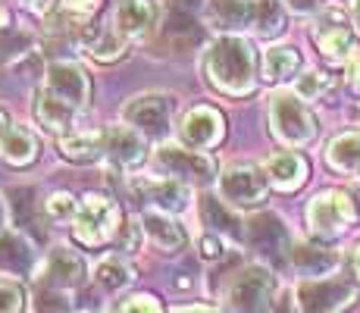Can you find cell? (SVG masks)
Wrapping results in <instances>:
<instances>
[{
    "label": "cell",
    "instance_id": "obj_1",
    "mask_svg": "<svg viewBox=\"0 0 360 313\" xmlns=\"http://www.w3.org/2000/svg\"><path fill=\"white\" fill-rule=\"evenodd\" d=\"M204 75L219 94L245 97L257 88V53L241 34H223L204 53Z\"/></svg>",
    "mask_w": 360,
    "mask_h": 313
},
{
    "label": "cell",
    "instance_id": "obj_2",
    "mask_svg": "<svg viewBox=\"0 0 360 313\" xmlns=\"http://www.w3.org/2000/svg\"><path fill=\"white\" fill-rule=\"evenodd\" d=\"M266 116H269V132H273V138L279 144H285L288 151L314 144L316 132H320V122H316L314 110H310L307 101H301L295 91L269 94Z\"/></svg>",
    "mask_w": 360,
    "mask_h": 313
},
{
    "label": "cell",
    "instance_id": "obj_3",
    "mask_svg": "<svg viewBox=\"0 0 360 313\" xmlns=\"http://www.w3.org/2000/svg\"><path fill=\"white\" fill-rule=\"evenodd\" d=\"M122 229V210L110 194L103 191H88L79 200V213L72 219V235L79 245L85 248H103L107 241L116 238Z\"/></svg>",
    "mask_w": 360,
    "mask_h": 313
},
{
    "label": "cell",
    "instance_id": "obj_4",
    "mask_svg": "<svg viewBox=\"0 0 360 313\" xmlns=\"http://www.w3.org/2000/svg\"><path fill=\"white\" fill-rule=\"evenodd\" d=\"M229 313H273L276 310V276L263 263L241 267L226 285Z\"/></svg>",
    "mask_w": 360,
    "mask_h": 313
},
{
    "label": "cell",
    "instance_id": "obj_5",
    "mask_svg": "<svg viewBox=\"0 0 360 313\" xmlns=\"http://www.w3.org/2000/svg\"><path fill=\"white\" fill-rule=\"evenodd\" d=\"M172 113H176V97L163 91H144L122 103L120 120L122 125L135 129L148 141H166L172 132Z\"/></svg>",
    "mask_w": 360,
    "mask_h": 313
},
{
    "label": "cell",
    "instance_id": "obj_6",
    "mask_svg": "<svg viewBox=\"0 0 360 313\" xmlns=\"http://www.w3.org/2000/svg\"><path fill=\"white\" fill-rule=\"evenodd\" d=\"M357 222V204L348 191L342 188H326L316 191L307 204V226L310 235L320 241L342 238L351 226Z\"/></svg>",
    "mask_w": 360,
    "mask_h": 313
},
{
    "label": "cell",
    "instance_id": "obj_7",
    "mask_svg": "<svg viewBox=\"0 0 360 313\" xmlns=\"http://www.w3.org/2000/svg\"><path fill=\"white\" fill-rule=\"evenodd\" d=\"M154 170L163 179H176V182H182L188 188H207L219 179L217 163L204 151H191L172 141H163L154 151Z\"/></svg>",
    "mask_w": 360,
    "mask_h": 313
},
{
    "label": "cell",
    "instance_id": "obj_8",
    "mask_svg": "<svg viewBox=\"0 0 360 313\" xmlns=\"http://www.w3.org/2000/svg\"><path fill=\"white\" fill-rule=\"evenodd\" d=\"M217 188H219V200H226L229 207H238V210H251V207H260L266 200L269 179L251 160H235L219 172Z\"/></svg>",
    "mask_w": 360,
    "mask_h": 313
},
{
    "label": "cell",
    "instance_id": "obj_9",
    "mask_svg": "<svg viewBox=\"0 0 360 313\" xmlns=\"http://www.w3.org/2000/svg\"><path fill=\"white\" fill-rule=\"evenodd\" d=\"M357 298V285L345 276L297 282L295 288V304L301 307V313H345L348 307H354Z\"/></svg>",
    "mask_w": 360,
    "mask_h": 313
},
{
    "label": "cell",
    "instance_id": "obj_10",
    "mask_svg": "<svg viewBox=\"0 0 360 313\" xmlns=\"http://www.w3.org/2000/svg\"><path fill=\"white\" fill-rule=\"evenodd\" d=\"M245 245L266 263H288V254H292L295 241L288 226L282 222V217L276 213H257V217L245 219Z\"/></svg>",
    "mask_w": 360,
    "mask_h": 313
},
{
    "label": "cell",
    "instance_id": "obj_11",
    "mask_svg": "<svg viewBox=\"0 0 360 313\" xmlns=\"http://www.w3.org/2000/svg\"><path fill=\"white\" fill-rule=\"evenodd\" d=\"M82 282H85V260L66 245H57L47 250V260L41 263V269L34 273V285L53 288V291H69V295H72Z\"/></svg>",
    "mask_w": 360,
    "mask_h": 313
},
{
    "label": "cell",
    "instance_id": "obj_12",
    "mask_svg": "<svg viewBox=\"0 0 360 313\" xmlns=\"http://www.w3.org/2000/svg\"><path fill=\"white\" fill-rule=\"evenodd\" d=\"M179 138L191 151H210L226 138V116L217 107L198 103L179 122Z\"/></svg>",
    "mask_w": 360,
    "mask_h": 313
},
{
    "label": "cell",
    "instance_id": "obj_13",
    "mask_svg": "<svg viewBox=\"0 0 360 313\" xmlns=\"http://www.w3.org/2000/svg\"><path fill=\"white\" fill-rule=\"evenodd\" d=\"M314 41L329 63H348L357 51L348 19L342 16V10H332V6L323 10L320 19L314 23Z\"/></svg>",
    "mask_w": 360,
    "mask_h": 313
},
{
    "label": "cell",
    "instance_id": "obj_14",
    "mask_svg": "<svg viewBox=\"0 0 360 313\" xmlns=\"http://www.w3.org/2000/svg\"><path fill=\"white\" fill-rule=\"evenodd\" d=\"M44 88L75 110L88 107V101H91V79H88L85 69L72 60H53L51 66L44 69Z\"/></svg>",
    "mask_w": 360,
    "mask_h": 313
},
{
    "label": "cell",
    "instance_id": "obj_15",
    "mask_svg": "<svg viewBox=\"0 0 360 313\" xmlns=\"http://www.w3.org/2000/svg\"><path fill=\"white\" fill-rule=\"evenodd\" d=\"M113 23V29L126 41H144L160 25V4L157 0H120Z\"/></svg>",
    "mask_w": 360,
    "mask_h": 313
},
{
    "label": "cell",
    "instance_id": "obj_16",
    "mask_svg": "<svg viewBox=\"0 0 360 313\" xmlns=\"http://www.w3.org/2000/svg\"><path fill=\"white\" fill-rule=\"evenodd\" d=\"M138 198L148 200V210H160V213H169V217H176V213H185L191 207V188L176 182V179H141V182L135 185Z\"/></svg>",
    "mask_w": 360,
    "mask_h": 313
},
{
    "label": "cell",
    "instance_id": "obj_17",
    "mask_svg": "<svg viewBox=\"0 0 360 313\" xmlns=\"http://www.w3.org/2000/svg\"><path fill=\"white\" fill-rule=\"evenodd\" d=\"M0 273L13 276L16 282L38 273V257H34V248L22 229H4L0 232Z\"/></svg>",
    "mask_w": 360,
    "mask_h": 313
},
{
    "label": "cell",
    "instance_id": "obj_18",
    "mask_svg": "<svg viewBox=\"0 0 360 313\" xmlns=\"http://www.w3.org/2000/svg\"><path fill=\"white\" fill-rule=\"evenodd\" d=\"M138 222H141L144 238L160 250V254H179V250H185V245H188V232H185V229L179 226V219L169 217V213L144 210L141 217H138Z\"/></svg>",
    "mask_w": 360,
    "mask_h": 313
},
{
    "label": "cell",
    "instance_id": "obj_19",
    "mask_svg": "<svg viewBox=\"0 0 360 313\" xmlns=\"http://www.w3.org/2000/svg\"><path fill=\"white\" fill-rule=\"evenodd\" d=\"M32 113H34V120H38L41 129L51 132V135L66 138L75 132V113H79V110L69 107L66 101H60V97L51 94L47 88H38V91H34Z\"/></svg>",
    "mask_w": 360,
    "mask_h": 313
},
{
    "label": "cell",
    "instance_id": "obj_20",
    "mask_svg": "<svg viewBox=\"0 0 360 313\" xmlns=\"http://www.w3.org/2000/svg\"><path fill=\"white\" fill-rule=\"evenodd\" d=\"M75 44L88 53V57L101 60V63H113L126 53V38L116 29L107 25H94V23H79L75 25Z\"/></svg>",
    "mask_w": 360,
    "mask_h": 313
},
{
    "label": "cell",
    "instance_id": "obj_21",
    "mask_svg": "<svg viewBox=\"0 0 360 313\" xmlns=\"http://www.w3.org/2000/svg\"><path fill=\"white\" fill-rule=\"evenodd\" d=\"M288 267L301 276V282L310 279H326L338 269V254L326 245H310V241H301V245L292 248L288 254Z\"/></svg>",
    "mask_w": 360,
    "mask_h": 313
},
{
    "label": "cell",
    "instance_id": "obj_22",
    "mask_svg": "<svg viewBox=\"0 0 360 313\" xmlns=\"http://www.w3.org/2000/svg\"><path fill=\"white\" fill-rule=\"evenodd\" d=\"M148 157V138L138 135L129 125H113L107 132V160L110 170H131V166L144 163Z\"/></svg>",
    "mask_w": 360,
    "mask_h": 313
},
{
    "label": "cell",
    "instance_id": "obj_23",
    "mask_svg": "<svg viewBox=\"0 0 360 313\" xmlns=\"http://www.w3.org/2000/svg\"><path fill=\"white\" fill-rule=\"evenodd\" d=\"M257 0H207V23L226 34L251 32Z\"/></svg>",
    "mask_w": 360,
    "mask_h": 313
},
{
    "label": "cell",
    "instance_id": "obj_24",
    "mask_svg": "<svg viewBox=\"0 0 360 313\" xmlns=\"http://www.w3.org/2000/svg\"><path fill=\"white\" fill-rule=\"evenodd\" d=\"M263 172H266L269 185L276 191H297L310 176V166L297 151H279L263 163Z\"/></svg>",
    "mask_w": 360,
    "mask_h": 313
},
{
    "label": "cell",
    "instance_id": "obj_25",
    "mask_svg": "<svg viewBox=\"0 0 360 313\" xmlns=\"http://www.w3.org/2000/svg\"><path fill=\"white\" fill-rule=\"evenodd\" d=\"M60 154L72 163H98L107 157V132H72L60 138Z\"/></svg>",
    "mask_w": 360,
    "mask_h": 313
},
{
    "label": "cell",
    "instance_id": "obj_26",
    "mask_svg": "<svg viewBox=\"0 0 360 313\" xmlns=\"http://www.w3.org/2000/svg\"><path fill=\"white\" fill-rule=\"evenodd\" d=\"M297 69H301V53L288 44H273L263 51L260 57V72L269 85H282V82L295 79Z\"/></svg>",
    "mask_w": 360,
    "mask_h": 313
},
{
    "label": "cell",
    "instance_id": "obj_27",
    "mask_svg": "<svg viewBox=\"0 0 360 313\" xmlns=\"http://www.w3.org/2000/svg\"><path fill=\"white\" fill-rule=\"evenodd\" d=\"M0 160H6L10 166H32L38 160V138H34L32 129L25 125H13L10 132L0 141Z\"/></svg>",
    "mask_w": 360,
    "mask_h": 313
},
{
    "label": "cell",
    "instance_id": "obj_28",
    "mask_svg": "<svg viewBox=\"0 0 360 313\" xmlns=\"http://www.w3.org/2000/svg\"><path fill=\"white\" fill-rule=\"evenodd\" d=\"M326 163L342 176H360V132H342L332 138L326 148Z\"/></svg>",
    "mask_w": 360,
    "mask_h": 313
},
{
    "label": "cell",
    "instance_id": "obj_29",
    "mask_svg": "<svg viewBox=\"0 0 360 313\" xmlns=\"http://www.w3.org/2000/svg\"><path fill=\"white\" fill-rule=\"evenodd\" d=\"M288 29V10L282 0H257L254 4V25L251 34H257L263 41L282 38Z\"/></svg>",
    "mask_w": 360,
    "mask_h": 313
},
{
    "label": "cell",
    "instance_id": "obj_30",
    "mask_svg": "<svg viewBox=\"0 0 360 313\" xmlns=\"http://www.w3.org/2000/svg\"><path fill=\"white\" fill-rule=\"evenodd\" d=\"M200 217H204V226L210 229V235H235V238L245 241V222H238L229 213V204L219 198H213V194H207L204 200H200Z\"/></svg>",
    "mask_w": 360,
    "mask_h": 313
},
{
    "label": "cell",
    "instance_id": "obj_31",
    "mask_svg": "<svg viewBox=\"0 0 360 313\" xmlns=\"http://www.w3.org/2000/svg\"><path fill=\"white\" fill-rule=\"evenodd\" d=\"M94 282H98L103 291H122L135 282V269L129 267L126 257L110 254L94 267Z\"/></svg>",
    "mask_w": 360,
    "mask_h": 313
},
{
    "label": "cell",
    "instance_id": "obj_32",
    "mask_svg": "<svg viewBox=\"0 0 360 313\" xmlns=\"http://www.w3.org/2000/svg\"><path fill=\"white\" fill-rule=\"evenodd\" d=\"M29 53H34L32 34H25V32H4L0 34V66H19Z\"/></svg>",
    "mask_w": 360,
    "mask_h": 313
},
{
    "label": "cell",
    "instance_id": "obj_33",
    "mask_svg": "<svg viewBox=\"0 0 360 313\" xmlns=\"http://www.w3.org/2000/svg\"><path fill=\"white\" fill-rule=\"evenodd\" d=\"M32 310L34 313H72L75 301L69 291H53V288H32Z\"/></svg>",
    "mask_w": 360,
    "mask_h": 313
},
{
    "label": "cell",
    "instance_id": "obj_34",
    "mask_svg": "<svg viewBox=\"0 0 360 313\" xmlns=\"http://www.w3.org/2000/svg\"><path fill=\"white\" fill-rule=\"evenodd\" d=\"M332 85H335V79H332L329 72H320V69H307L304 75H297L295 94L301 97V101H320V97H326V94L332 91Z\"/></svg>",
    "mask_w": 360,
    "mask_h": 313
},
{
    "label": "cell",
    "instance_id": "obj_35",
    "mask_svg": "<svg viewBox=\"0 0 360 313\" xmlns=\"http://www.w3.org/2000/svg\"><path fill=\"white\" fill-rule=\"evenodd\" d=\"M41 213H44L51 222H69V226H72L75 213H79V200H75L69 191H53L41 200Z\"/></svg>",
    "mask_w": 360,
    "mask_h": 313
},
{
    "label": "cell",
    "instance_id": "obj_36",
    "mask_svg": "<svg viewBox=\"0 0 360 313\" xmlns=\"http://www.w3.org/2000/svg\"><path fill=\"white\" fill-rule=\"evenodd\" d=\"M25 288L16 279H0V313H22Z\"/></svg>",
    "mask_w": 360,
    "mask_h": 313
},
{
    "label": "cell",
    "instance_id": "obj_37",
    "mask_svg": "<svg viewBox=\"0 0 360 313\" xmlns=\"http://www.w3.org/2000/svg\"><path fill=\"white\" fill-rule=\"evenodd\" d=\"M141 241H144L141 222H126V226L116 232V248H120L122 254H135V250L141 248Z\"/></svg>",
    "mask_w": 360,
    "mask_h": 313
},
{
    "label": "cell",
    "instance_id": "obj_38",
    "mask_svg": "<svg viewBox=\"0 0 360 313\" xmlns=\"http://www.w3.org/2000/svg\"><path fill=\"white\" fill-rule=\"evenodd\" d=\"M120 313H163V304L154 295H131L120 304Z\"/></svg>",
    "mask_w": 360,
    "mask_h": 313
},
{
    "label": "cell",
    "instance_id": "obj_39",
    "mask_svg": "<svg viewBox=\"0 0 360 313\" xmlns=\"http://www.w3.org/2000/svg\"><path fill=\"white\" fill-rule=\"evenodd\" d=\"M101 4L103 0H60V10L69 13V16H75V19H88L91 13L101 10Z\"/></svg>",
    "mask_w": 360,
    "mask_h": 313
},
{
    "label": "cell",
    "instance_id": "obj_40",
    "mask_svg": "<svg viewBox=\"0 0 360 313\" xmlns=\"http://www.w3.org/2000/svg\"><path fill=\"white\" fill-rule=\"evenodd\" d=\"M223 254H226V241L219 238V235L207 232L204 238H200V257H204V260H217V257H223Z\"/></svg>",
    "mask_w": 360,
    "mask_h": 313
},
{
    "label": "cell",
    "instance_id": "obj_41",
    "mask_svg": "<svg viewBox=\"0 0 360 313\" xmlns=\"http://www.w3.org/2000/svg\"><path fill=\"white\" fill-rule=\"evenodd\" d=\"M326 0H285V10L295 13V16H316L323 10Z\"/></svg>",
    "mask_w": 360,
    "mask_h": 313
},
{
    "label": "cell",
    "instance_id": "obj_42",
    "mask_svg": "<svg viewBox=\"0 0 360 313\" xmlns=\"http://www.w3.org/2000/svg\"><path fill=\"white\" fill-rule=\"evenodd\" d=\"M345 75H348V85L360 91V51H354V57L345 63Z\"/></svg>",
    "mask_w": 360,
    "mask_h": 313
},
{
    "label": "cell",
    "instance_id": "obj_43",
    "mask_svg": "<svg viewBox=\"0 0 360 313\" xmlns=\"http://www.w3.org/2000/svg\"><path fill=\"white\" fill-rule=\"evenodd\" d=\"M19 6H25L29 13H47L51 10V0H19Z\"/></svg>",
    "mask_w": 360,
    "mask_h": 313
},
{
    "label": "cell",
    "instance_id": "obj_44",
    "mask_svg": "<svg viewBox=\"0 0 360 313\" xmlns=\"http://www.w3.org/2000/svg\"><path fill=\"white\" fill-rule=\"evenodd\" d=\"M10 32V10H6V4L0 0V34Z\"/></svg>",
    "mask_w": 360,
    "mask_h": 313
},
{
    "label": "cell",
    "instance_id": "obj_45",
    "mask_svg": "<svg viewBox=\"0 0 360 313\" xmlns=\"http://www.w3.org/2000/svg\"><path fill=\"white\" fill-rule=\"evenodd\" d=\"M348 13H351V23H354V29L360 32V0H351Z\"/></svg>",
    "mask_w": 360,
    "mask_h": 313
},
{
    "label": "cell",
    "instance_id": "obj_46",
    "mask_svg": "<svg viewBox=\"0 0 360 313\" xmlns=\"http://www.w3.org/2000/svg\"><path fill=\"white\" fill-rule=\"evenodd\" d=\"M10 129H13V125H10V116H6V110L0 107V141H4V135H6Z\"/></svg>",
    "mask_w": 360,
    "mask_h": 313
},
{
    "label": "cell",
    "instance_id": "obj_47",
    "mask_svg": "<svg viewBox=\"0 0 360 313\" xmlns=\"http://www.w3.org/2000/svg\"><path fill=\"white\" fill-rule=\"evenodd\" d=\"M273 313H297L295 310V301H282V304H276V310Z\"/></svg>",
    "mask_w": 360,
    "mask_h": 313
},
{
    "label": "cell",
    "instance_id": "obj_48",
    "mask_svg": "<svg viewBox=\"0 0 360 313\" xmlns=\"http://www.w3.org/2000/svg\"><path fill=\"white\" fill-rule=\"evenodd\" d=\"M4 226H6V204H4V198H0V232H4Z\"/></svg>",
    "mask_w": 360,
    "mask_h": 313
},
{
    "label": "cell",
    "instance_id": "obj_49",
    "mask_svg": "<svg viewBox=\"0 0 360 313\" xmlns=\"http://www.w3.org/2000/svg\"><path fill=\"white\" fill-rule=\"evenodd\" d=\"M354 276L360 279V245H357V250H354Z\"/></svg>",
    "mask_w": 360,
    "mask_h": 313
},
{
    "label": "cell",
    "instance_id": "obj_50",
    "mask_svg": "<svg viewBox=\"0 0 360 313\" xmlns=\"http://www.w3.org/2000/svg\"><path fill=\"white\" fill-rule=\"evenodd\" d=\"M179 313H217V310H210V307H191V310H179Z\"/></svg>",
    "mask_w": 360,
    "mask_h": 313
}]
</instances>
